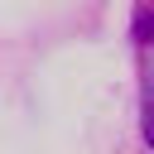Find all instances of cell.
<instances>
[{
	"mask_svg": "<svg viewBox=\"0 0 154 154\" xmlns=\"http://www.w3.org/2000/svg\"><path fill=\"white\" fill-rule=\"evenodd\" d=\"M149 48V43H144ZM140 130H144V144L154 149V48L144 58V87H140Z\"/></svg>",
	"mask_w": 154,
	"mask_h": 154,
	"instance_id": "1",
	"label": "cell"
}]
</instances>
